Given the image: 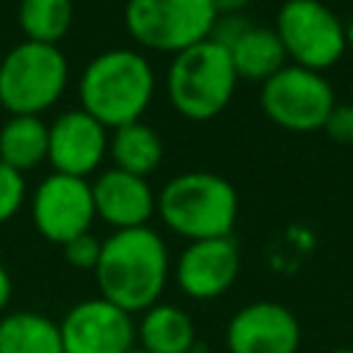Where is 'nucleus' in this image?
<instances>
[{"label": "nucleus", "instance_id": "nucleus-6", "mask_svg": "<svg viewBox=\"0 0 353 353\" xmlns=\"http://www.w3.org/2000/svg\"><path fill=\"white\" fill-rule=\"evenodd\" d=\"M218 14L210 0H127L124 28L146 50L182 52L210 39Z\"/></svg>", "mask_w": 353, "mask_h": 353}, {"label": "nucleus", "instance_id": "nucleus-3", "mask_svg": "<svg viewBox=\"0 0 353 353\" xmlns=\"http://www.w3.org/2000/svg\"><path fill=\"white\" fill-rule=\"evenodd\" d=\"M237 212L240 199L234 185L212 171H185L157 193L160 221L190 243L232 237Z\"/></svg>", "mask_w": 353, "mask_h": 353}, {"label": "nucleus", "instance_id": "nucleus-9", "mask_svg": "<svg viewBox=\"0 0 353 353\" xmlns=\"http://www.w3.org/2000/svg\"><path fill=\"white\" fill-rule=\"evenodd\" d=\"M30 221L36 232L55 245L91 232V223L97 221L91 182L52 171L30 196Z\"/></svg>", "mask_w": 353, "mask_h": 353}, {"label": "nucleus", "instance_id": "nucleus-11", "mask_svg": "<svg viewBox=\"0 0 353 353\" xmlns=\"http://www.w3.org/2000/svg\"><path fill=\"white\" fill-rule=\"evenodd\" d=\"M108 143L110 132L102 121H97L83 108L63 110L50 124L47 163L52 165L55 174L88 179V174H94L105 160Z\"/></svg>", "mask_w": 353, "mask_h": 353}, {"label": "nucleus", "instance_id": "nucleus-19", "mask_svg": "<svg viewBox=\"0 0 353 353\" xmlns=\"http://www.w3.org/2000/svg\"><path fill=\"white\" fill-rule=\"evenodd\" d=\"M50 124L41 116H8L0 127V163L25 174L47 160Z\"/></svg>", "mask_w": 353, "mask_h": 353}, {"label": "nucleus", "instance_id": "nucleus-10", "mask_svg": "<svg viewBox=\"0 0 353 353\" xmlns=\"http://www.w3.org/2000/svg\"><path fill=\"white\" fill-rule=\"evenodd\" d=\"M63 353H127L135 347V320L105 298L74 303L61 320Z\"/></svg>", "mask_w": 353, "mask_h": 353}, {"label": "nucleus", "instance_id": "nucleus-15", "mask_svg": "<svg viewBox=\"0 0 353 353\" xmlns=\"http://www.w3.org/2000/svg\"><path fill=\"white\" fill-rule=\"evenodd\" d=\"M135 345L146 353H190L196 350L193 317L176 303H154L135 323Z\"/></svg>", "mask_w": 353, "mask_h": 353}, {"label": "nucleus", "instance_id": "nucleus-22", "mask_svg": "<svg viewBox=\"0 0 353 353\" xmlns=\"http://www.w3.org/2000/svg\"><path fill=\"white\" fill-rule=\"evenodd\" d=\"M61 248H63V259H66L74 270H91V273H94V268H97V262H99L102 240L94 237L91 232H85V234H80V237L63 243Z\"/></svg>", "mask_w": 353, "mask_h": 353}, {"label": "nucleus", "instance_id": "nucleus-8", "mask_svg": "<svg viewBox=\"0 0 353 353\" xmlns=\"http://www.w3.org/2000/svg\"><path fill=\"white\" fill-rule=\"evenodd\" d=\"M259 105L276 127L290 132H314L323 130L336 97L323 72L287 63L262 83Z\"/></svg>", "mask_w": 353, "mask_h": 353}, {"label": "nucleus", "instance_id": "nucleus-1", "mask_svg": "<svg viewBox=\"0 0 353 353\" xmlns=\"http://www.w3.org/2000/svg\"><path fill=\"white\" fill-rule=\"evenodd\" d=\"M168 273V245L152 226L110 232L102 240L99 262L94 268L99 298L130 314H141L160 303Z\"/></svg>", "mask_w": 353, "mask_h": 353}, {"label": "nucleus", "instance_id": "nucleus-29", "mask_svg": "<svg viewBox=\"0 0 353 353\" xmlns=\"http://www.w3.org/2000/svg\"><path fill=\"white\" fill-rule=\"evenodd\" d=\"M190 353H210V350H204V347H196V350H190Z\"/></svg>", "mask_w": 353, "mask_h": 353}, {"label": "nucleus", "instance_id": "nucleus-21", "mask_svg": "<svg viewBox=\"0 0 353 353\" xmlns=\"http://www.w3.org/2000/svg\"><path fill=\"white\" fill-rule=\"evenodd\" d=\"M25 196H28L25 176L19 171H14L11 165L0 163V226L8 223L22 210Z\"/></svg>", "mask_w": 353, "mask_h": 353}, {"label": "nucleus", "instance_id": "nucleus-5", "mask_svg": "<svg viewBox=\"0 0 353 353\" xmlns=\"http://www.w3.org/2000/svg\"><path fill=\"white\" fill-rule=\"evenodd\" d=\"M69 80V63L58 44L19 41L0 58V105L8 116H41Z\"/></svg>", "mask_w": 353, "mask_h": 353}, {"label": "nucleus", "instance_id": "nucleus-26", "mask_svg": "<svg viewBox=\"0 0 353 353\" xmlns=\"http://www.w3.org/2000/svg\"><path fill=\"white\" fill-rule=\"evenodd\" d=\"M215 14L223 17V14H243V8L251 3V0H210Z\"/></svg>", "mask_w": 353, "mask_h": 353}, {"label": "nucleus", "instance_id": "nucleus-24", "mask_svg": "<svg viewBox=\"0 0 353 353\" xmlns=\"http://www.w3.org/2000/svg\"><path fill=\"white\" fill-rule=\"evenodd\" d=\"M251 25H254V22H251L248 17H243V14H223V17H218V19H215L210 39L229 50V47H232V44H234V41H237V39H240Z\"/></svg>", "mask_w": 353, "mask_h": 353}, {"label": "nucleus", "instance_id": "nucleus-4", "mask_svg": "<svg viewBox=\"0 0 353 353\" xmlns=\"http://www.w3.org/2000/svg\"><path fill=\"white\" fill-rule=\"evenodd\" d=\"M237 80L229 50L204 39L174 55L165 72V94L179 116L190 121H210L226 110Z\"/></svg>", "mask_w": 353, "mask_h": 353}, {"label": "nucleus", "instance_id": "nucleus-12", "mask_svg": "<svg viewBox=\"0 0 353 353\" xmlns=\"http://www.w3.org/2000/svg\"><path fill=\"white\" fill-rule=\"evenodd\" d=\"M301 323L276 301H251L226 323L229 353H298Z\"/></svg>", "mask_w": 353, "mask_h": 353}, {"label": "nucleus", "instance_id": "nucleus-16", "mask_svg": "<svg viewBox=\"0 0 353 353\" xmlns=\"http://www.w3.org/2000/svg\"><path fill=\"white\" fill-rule=\"evenodd\" d=\"M0 353H63L61 328L33 309L6 312L0 314Z\"/></svg>", "mask_w": 353, "mask_h": 353}, {"label": "nucleus", "instance_id": "nucleus-25", "mask_svg": "<svg viewBox=\"0 0 353 353\" xmlns=\"http://www.w3.org/2000/svg\"><path fill=\"white\" fill-rule=\"evenodd\" d=\"M11 295H14V281H11L8 268L0 262V314H6V309L11 303Z\"/></svg>", "mask_w": 353, "mask_h": 353}, {"label": "nucleus", "instance_id": "nucleus-20", "mask_svg": "<svg viewBox=\"0 0 353 353\" xmlns=\"http://www.w3.org/2000/svg\"><path fill=\"white\" fill-rule=\"evenodd\" d=\"M74 19L72 0H19L17 22L25 33V41L58 44Z\"/></svg>", "mask_w": 353, "mask_h": 353}, {"label": "nucleus", "instance_id": "nucleus-17", "mask_svg": "<svg viewBox=\"0 0 353 353\" xmlns=\"http://www.w3.org/2000/svg\"><path fill=\"white\" fill-rule=\"evenodd\" d=\"M229 58L237 77L259 80V83H265L268 77H273L279 69L287 66V52L281 39L276 36L273 28H262V25H251L229 47Z\"/></svg>", "mask_w": 353, "mask_h": 353}, {"label": "nucleus", "instance_id": "nucleus-28", "mask_svg": "<svg viewBox=\"0 0 353 353\" xmlns=\"http://www.w3.org/2000/svg\"><path fill=\"white\" fill-rule=\"evenodd\" d=\"M127 353H146V350H143V347H138V345H135V347H130V350H127Z\"/></svg>", "mask_w": 353, "mask_h": 353}, {"label": "nucleus", "instance_id": "nucleus-2", "mask_svg": "<svg viewBox=\"0 0 353 353\" xmlns=\"http://www.w3.org/2000/svg\"><path fill=\"white\" fill-rule=\"evenodd\" d=\"M80 108L108 130L141 121L154 97L149 58L130 47H113L91 58L77 83Z\"/></svg>", "mask_w": 353, "mask_h": 353}, {"label": "nucleus", "instance_id": "nucleus-18", "mask_svg": "<svg viewBox=\"0 0 353 353\" xmlns=\"http://www.w3.org/2000/svg\"><path fill=\"white\" fill-rule=\"evenodd\" d=\"M108 154L113 157V168L135 176H149L163 163V141L146 121H132L110 132Z\"/></svg>", "mask_w": 353, "mask_h": 353}, {"label": "nucleus", "instance_id": "nucleus-7", "mask_svg": "<svg viewBox=\"0 0 353 353\" xmlns=\"http://www.w3.org/2000/svg\"><path fill=\"white\" fill-rule=\"evenodd\" d=\"M273 30L284 44L287 61L312 72L331 69L347 50L345 22L323 0H284Z\"/></svg>", "mask_w": 353, "mask_h": 353}, {"label": "nucleus", "instance_id": "nucleus-14", "mask_svg": "<svg viewBox=\"0 0 353 353\" xmlns=\"http://www.w3.org/2000/svg\"><path fill=\"white\" fill-rule=\"evenodd\" d=\"M94 212L113 232L149 226L157 212V196L146 176H135L119 168H108L91 182Z\"/></svg>", "mask_w": 353, "mask_h": 353}, {"label": "nucleus", "instance_id": "nucleus-13", "mask_svg": "<svg viewBox=\"0 0 353 353\" xmlns=\"http://www.w3.org/2000/svg\"><path fill=\"white\" fill-rule=\"evenodd\" d=\"M176 284L193 301L221 298L240 276V248L234 237L188 243L176 259Z\"/></svg>", "mask_w": 353, "mask_h": 353}, {"label": "nucleus", "instance_id": "nucleus-27", "mask_svg": "<svg viewBox=\"0 0 353 353\" xmlns=\"http://www.w3.org/2000/svg\"><path fill=\"white\" fill-rule=\"evenodd\" d=\"M331 353H353V347H336V350H331Z\"/></svg>", "mask_w": 353, "mask_h": 353}, {"label": "nucleus", "instance_id": "nucleus-23", "mask_svg": "<svg viewBox=\"0 0 353 353\" xmlns=\"http://www.w3.org/2000/svg\"><path fill=\"white\" fill-rule=\"evenodd\" d=\"M323 130L336 143H353V105L350 102H345V105L336 102L334 110L328 113Z\"/></svg>", "mask_w": 353, "mask_h": 353}]
</instances>
